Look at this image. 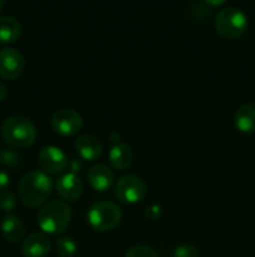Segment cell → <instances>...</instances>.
I'll return each instance as SVG.
<instances>
[{
	"label": "cell",
	"mask_w": 255,
	"mask_h": 257,
	"mask_svg": "<svg viewBox=\"0 0 255 257\" xmlns=\"http://www.w3.org/2000/svg\"><path fill=\"white\" fill-rule=\"evenodd\" d=\"M52 191V180L42 171H30L25 173L18 186L20 201L30 208L45 203Z\"/></svg>",
	"instance_id": "1"
},
{
	"label": "cell",
	"mask_w": 255,
	"mask_h": 257,
	"mask_svg": "<svg viewBox=\"0 0 255 257\" xmlns=\"http://www.w3.org/2000/svg\"><path fill=\"white\" fill-rule=\"evenodd\" d=\"M72 220V208L64 201L54 200L45 203L38 213L40 228L48 233H62Z\"/></svg>",
	"instance_id": "2"
},
{
	"label": "cell",
	"mask_w": 255,
	"mask_h": 257,
	"mask_svg": "<svg viewBox=\"0 0 255 257\" xmlns=\"http://www.w3.org/2000/svg\"><path fill=\"white\" fill-rule=\"evenodd\" d=\"M2 136L5 142L14 147H28L35 142L38 132L29 118L12 115L2 123Z\"/></svg>",
	"instance_id": "3"
},
{
	"label": "cell",
	"mask_w": 255,
	"mask_h": 257,
	"mask_svg": "<svg viewBox=\"0 0 255 257\" xmlns=\"http://www.w3.org/2000/svg\"><path fill=\"white\" fill-rule=\"evenodd\" d=\"M214 25L222 37L228 39H238L246 32L248 17L240 8H222L216 14Z\"/></svg>",
	"instance_id": "4"
},
{
	"label": "cell",
	"mask_w": 255,
	"mask_h": 257,
	"mask_svg": "<svg viewBox=\"0 0 255 257\" xmlns=\"http://www.w3.org/2000/svg\"><path fill=\"white\" fill-rule=\"evenodd\" d=\"M88 221L95 230L110 231L122 221V210L109 201L95 202L88 211Z\"/></svg>",
	"instance_id": "5"
},
{
	"label": "cell",
	"mask_w": 255,
	"mask_h": 257,
	"mask_svg": "<svg viewBox=\"0 0 255 257\" xmlns=\"http://www.w3.org/2000/svg\"><path fill=\"white\" fill-rule=\"evenodd\" d=\"M146 191L148 188L144 181L139 176L130 173L122 176L115 186L116 197L128 203H136L142 201L146 195Z\"/></svg>",
	"instance_id": "6"
},
{
	"label": "cell",
	"mask_w": 255,
	"mask_h": 257,
	"mask_svg": "<svg viewBox=\"0 0 255 257\" xmlns=\"http://www.w3.org/2000/svg\"><path fill=\"white\" fill-rule=\"evenodd\" d=\"M52 127L59 135H76L82 127V117L78 110L72 108H62L55 110L52 114Z\"/></svg>",
	"instance_id": "7"
},
{
	"label": "cell",
	"mask_w": 255,
	"mask_h": 257,
	"mask_svg": "<svg viewBox=\"0 0 255 257\" xmlns=\"http://www.w3.org/2000/svg\"><path fill=\"white\" fill-rule=\"evenodd\" d=\"M25 68L24 55L15 48L0 49V77L6 80H14L22 74Z\"/></svg>",
	"instance_id": "8"
},
{
	"label": "cell",
	"mask_w": 255,
	"mask_h": 257,
	"mask_svg": "<svg viewBox=\"0 0 255 257\" xmlns=\"http://www.w3.org/2000/svg\"><path fill=\"white\" fill-rule=\"evenodd\" d=\"M38 158H39L40 166L49 173H60L69 165L68 156L62 148L56 146L50 145L42 147Z\"/></svg>",
	"instance_id": "9"
},
{
	"label": "cell",
	"mask_w": 255,
	"mask_h": 257,
	"mask_svg": "<svg viewBox=\"0 0 255 257\" xmlns=\"http://www.w3.org/2000/svg\"><path fill=\"white\" fill-rule=\"evenodd\" d=\"M55 188L60 197L64 201H72L78 200L82 196V190H84V185L80 177L75 173L69 172L64 173L58 178L56 183H55Z\"/></svg>",
	"instance_id": "10"
},
{
	"label": "cell",
	"mask_w": 255,
	"mask_h": 257,
	"mask_svg": "<svg viewBox=\"0 0 255 257\" xmlns=\"http://www.w3.org/2000/svg\"><path fill=\"white\" fill-rule=\"evenodd\" d=\"M88 180L96 191L109 190L115 181V173L104 163H95L88 171Z\"/></svg>",
	"instance_id": "11"
},
{
	"label": "cell",
	"mask_w": 255,
	"mask_h": 257,
	"mask_svg": "<svg viewBox=\"0 0 255 257\" xmlns=\"http://www.w3.org/2000/svg\"><path fill=\"white\" fill-rule=\"evenodd\" d=\"M52 248L50 240L42 232L30 233L22 245V252L25 257H44Z\"/></svg>",
	"instance_id": "12"
},
{
	"label": "cell",
	"mask_w": 255,
	"mask_h": 257,
	"mask_svg": "<svg viewBox=\"0 0 255 257\" xmlns=\"http://www.w3.org/2000/svg\"><path fill=\"white\" fill-rule=\"evenodd\" d=\"M75 150L78 151L82 158L86 161H94L102 156V145L98 137L89 133L78 136L75 141Z\"/></svg>",
	"instance_id": "13"
},
{
	"label": "cell",
	"mask_w": 255,
	"mask_h": 257,
	"mask_svg": "<svg viewBox=\"0 0 255 257\" xmlns=\"http://www.w3.org/2000/svg\"><path fill=\"white\" fill-rule=\"evenodd\" d=\"M2 233L9 242H19L25 233V225L14 213H8L2 221Z\"/></svg>",
	"instance_id": "14"
},
{
	"label": "cell",
	"mask_w": 255,
	"mask_h": 257,
	"mask_svg": "<svg viewBox=\"0 0 255 257\" xmlns=\"http://www.w3.org/2000/svg\"><path fill=\"white\" fill-rule=\"evenodd\" d=\"M22 32V24L14 17H0V44H10L16 42Z\"/></svg>",
	"instance_id": "15"
},
{
	"label": "cell",
	"mask_w": 255,
	"mask_h": 257,
	"mask_svg": "<svg viewBox=\"0 0 255 257\" xmlns=\"http://www.w3.org/2000/svg\"><path fill=\"white\" fill-rule=\"evenodd\" d=\"M234 124L242 133L255 132V103H246L236 110Z\"/></svg>",
	"instance_id": "16"
},
{
	"label": "cell",
	"mask_w": 255,
	"mask_h": 257,
	"mask_svg": "<svg viewBox=\"0 0 255 257\" xmlns=\"http://www.w3.org/2000/svg\"><path fill=\"white\" fill-rule=\"evenodd\" d=\"M132 161V151L126 143L119 142L109 151V162L115 170H126Z\"/></svg>",
	"instance_id": "17"
},
{
	"label": "cell",
	"mask_w": 255,
	"mask_h": 257,
	"mask_svg": "<svg viewBox=\"0 0 255 257\" xmlns=\"http://www.w3.org/2000/svg\"><path fill=\"white\" fill-rule=\"evenodd\" d=\"M56 251L62 257H72L76 253L78 245L69 236H62L56 241Z\"/></svg>",
	"instance_id": "18"
},
{
	"label": "cell",
	"mask_w": 255,
	"mask_h": 257,
	"mask_svg": "<svg viewBox=\"0 0 255 257\" xmlns=\"http://www.w3.org/2000/svg\"><path fill=\"white\" fill-rule=\"evenodd\" d=\"M22 157L19 152H18L15 148H2V163H4L8 167H18V166L22 165Z\"/></svg>",
	"instance_id": "19"
},
{
	"label": "cell",
	"mask_w": 255,
	"mask_h": 257,
	"mask_svg": "<svg viewBox=\"0 0 255 257\" xmlns=\"http://www.w3.org/2000/svg\"><path fill=\"white\" fill-rule=\"evenodd\" d=\"M16 206V197L14 192L10 190L0 191V210L5 212H10Z\"/></svg>",
	"instance_id": "20"
},
{
	"label": "cell",
	"mask_w": 255,
	"mask_h": 257,
	"mask_svg": "<svg viewBox=\"0 0 255 257\" xmlns=\"http://www.w3.org/2000/svg\"><path fill=\"white\" fill-rule=\"evenodd\" d=\"M125 257H159L155 250L146 245H134L126 251Z\"/></svg>",
	"instance_id": "21"
},
{
	"label": "cell",
	"mask_w": 255,
	"mask_h": 257,
	"mask_svg": "<svg viewBox=\"0 0 255 257\" xmlns=\"http://www.w3.org/2000/svg\"><path fill=\"white\" fill-rule=\"evenodd\" d=\"M174 257H198V250L192 245H180L174 250Z\"/></svg>",
	"instance_id": "22"
},
{
	"label": "cell",
	"mask_w": 255,
	"mask_h": 257,
	"mask_svg": "<svg viewBox=\"0 0 255 257\" xmlns=\"http://www.w3.org/2000/svg\"><path fill=\"white\" fill-rule=\"evenodd\" d=\"M160 213H162V208H160V206L152 205L146 208L145 216H146L148 218H150V220H155V218L159 217Z\"/></svg>",
	"instance_id": "23"
},
{
	"label": "cell",
	"mask_w": 255,
	"mask_h": 257,
	"mask_svg": "<svg viewBox=\"0 0 255 257\" xmlns=\"http://www.w3.org/2000/svg\"><path fill=\"white\" fill-rule=\"evenodd\" d=\"M69 166H70V170H72V172L75 173V175H76V172H80V171L82 170V167H84L82 160H80V158H76V157L72 158Z\"/></svg>",
	"instance_id": "24"
},
{
	"label": "cell",
	"mask_w": 255,
	"mask_h": 257,
	"mask_svg": "<svg viewBox=\"0 0 255 257\" xmlns=\"http://www.w3.org/2000/svg\"><path fill=\"white\" fill-rule=\"evenodd\" d=\"M10 182V176L8 175V172H5L4 170L0 168V191L5 190L8 187Z\"/></svg>",
	"instance_id": "25"
},
{
	"label": "cell",
	"mask_w": 255,
	"mask_h": 257,
	"mask_svg": "<svg viewBox=\"0 0 255 257\" xmlns=\"http://www.w3.org/2000/svg\"><path fill=\"white\" fill-rule=\"evenodd\" d=\"M6 93H8L6 87H5L4 83L0 82V102H2L5 97H6Z\"/></svg>",
	"instance_id": "26"
},
{
	"label": "cell",
	"mask_w": 255,
	"mask_h": 257,
	"mask_svg": "<svg viewBox=\"0 0 255 257\" xmlns=\"http://www.w3.org/2000/svg\"><path fill=\"white\" fill-rule=\"evenodd\" d=\"M110 140H112V142H114L116 145V143H119L120 135L118 132H112L110 133Z\"/></svg>",
	"instance_id": "27"
},
{
	"label": "cell",
	"mask_w": 255,
	"mask_h": 257,
	"mask_svg": "<svg viewBox=\"0 0 255 257\" xmlns=\"http://www.w3.org/2000/svg\"><path fill=\"white\" fill-rule=\"evenodd\" d=\"M5 7V2H2V0H0V13L2 12V9H4Z\"/></svg>",
	"instance_id": "28"
},
{
	"label": "cell",
	"mask_w": 255,
	"mask_h": 257,
	"mask_svg": "<svg viewBox=\"0 0 255 257\" xmlns=\"http://www.w3.org/2000/svg\"><path fill=\"white\" fill-rule=\"evenodd\" d=\"M2 150L0 148V163H2Z\"/></svg>",
	"instance_id": "29"
}]
</instances>
